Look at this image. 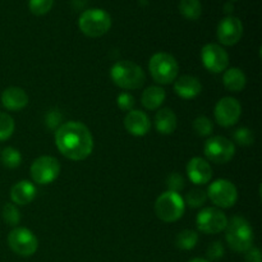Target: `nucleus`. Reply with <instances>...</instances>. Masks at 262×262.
<instances>
[{"label":"nucleus","instance_id":"nucleus-1","mask_svg":"<svg viewBox=\"0 0 262 262\" xmlns=\"http://www.w3.org/2000/svg\"><path fill=\"white\" fill-rule=\"evenodd\" d=\"M55 145L64 158L83 161L94 150V137L87 125L81 122H66L55 130Z\"/></svg>","mask_w":262,"mask_h":262},{"label":"nucleus","instance_id":"nucleus-2","mask_svg":"<svg viewBox=\"0 0 262 262\" xmlns=\"http://www.w3.org/2000/svg\"><path fill=\"white\" fill-rule=\"evenodd\" d=\"M110 78L115 86L123 90H138L145 84L146 74L132 60H119L110 69Z\"/></svg>","mask_w":262,"mask_h":262},{"label":"nucleus","instance_id":"nucleus-3","mask_svg":"<svg viewBox=\"0 0 262 262\" xmlns=\"http://www.w3.org/2000/svg\"><path fill=\"white\" fill-rule=\"evenodd\" d=\"M227 234L225 239L229 247L235 252H247L250 248L253 247V229L250 222L243 216H233L228 220V225L225 228Z\"/></svg>","mask_w":262,"mask_h":262},{"label":"nucleus","instance_id":"nucleus-4","mask_svg":"<svg viewBox=\"0 0 262 262\" xmlns=\"http://www.w3.org/2000/svg\"><path fill=\"white\" fill-rule=\"evenodd\" d=\"M78 27L87 37H101L112 28V17L106 10L100 9V8H91V9L84 10L79 15Z\"/></svg>","mask_w":262,"mask_h":262},{"label":"nucleus","instance_id":"nucleus-5","mask_svg":"<svg viewBox=\"0 0 262 262\" xmlns=\"http://www.w3.org/2000/svg\"><path fill=\"white\" fill-rule=\"evenodd\" d=\"M148 71L156 83L170 84L177 79L179 74V64L171 54L156 53L148 61Z\"/></svg>","mask_w":262,"mask_h":262},{"label":"nucleus","instance_id":"nucleus-6","mask_svg":"<svg viewBox=\"0 0 262 262\" xmlns=\"http://www.w3.org/2000/svg\"><path fill=\"white\" fill-rule=\"evenodd\" d=\"M184 210L186 204L178 192L165 191L155 201L156 216L164 223L178 222L183 216Z\"/></svg>","mask_w":262,"mask_h":262},{"label":"nucleus","instance_id":"nucleus-7","mask_svg":"<svg viewBox=\"0 0 262 262\" xmlns=\"http://www.w3.org/2000/svg\"><path fill=\"white\" fill-rule=\"evenodd\" d=\"M9 248L18 256L30 257L36 253L38 248V239L32 230L23 227H15L8 234Z\"/></svg>","mask_w":262,"mask_h":262},{"label":"nucleus","instance_id":"nucleus-8","mask_svg":"<svg viewBox=\"0 0 262 262\" xmlns=\"http://www.w3.org/2000/svg\"><path fill=\"white\" fill-rule=\"evenodd\" d=\"M204 154L207 161L215 164H227L234 158L235 146L224 136H212L205 142Z\"/></svg>","mask_w":262,"mask_h":262},{"label":"nucleus","instance_id":"nucleus-9","mask_svg":"<svg viewBox=\"0 0 262 262\" xmlns=\"http://www.w3.org/2000/svg\"><path fill=\"white\" fill-rule=\"evenodd\" d=\"M207 199L211 200L215 206L220 209H229L238 200V189L234 183L228 179H217L207 188Z\"/></svg>","mask_w":262,"mask_h":262},{"label":"nucleus","instance_id":"nucleus-10","mask_svg":"<svg viewBox=\"0 0 262 262\" xmlns=\"http://www.w3.org/2000/svg\"><path fill=\"white\" fill-rule=\"evenodd\" d=\"M31 178L40 186H46L55 181L60 174V164L53 156H40L35 159L30 168Z\"/></svg>","mask_w":262,"mask_h":262},{"label":"nucleus","instance_id":"nucleus-11","mask_svg":"<svg viewBox=\"0 0 262 262\" xmlns=\"http://www.w3.org/2000/svg\"><path fill=\"white\" fill-rule=\"evenodd\" d=\"M197 228L205 234H217L225 230L228 225V217L217 207H205L196 217Z\"/></svg>","mask_w":262,"mask_h":262},{"label":"nucleus","instance_id":"nucleus-12","mask_svg":"<svg viewBox=\"0 0 262 262\" xmlns=\"http://www.w3.org/2000/svg\"><path fill=\"white\" fill-rule=\"evenodd\" d=\"M215 120L222 127L229 128L237 124L242 115V106L239 101L232 96H225L216 102L214 109Z\"/></svg>","mask_w":262,"mask_h":262},{"label":"nucleus","instance_id":"nucleus-13","mask_svg":"<svg viewBox=\"0 0 262 262\" xmlns=\"http://www.w3.org/2000/svg\"><path fill=\"white\" fill-rule=\"evenodd\" d=\"M201 60L211 73H223L229 67V54L222 45L206 43L201 50Z\"/></svg>","mask_w":262,"mask_h":262},{"label":"nucleus","instance_id":"nucleus-14","mask_svg":"<svg viewBox=\"0 0 262 262\" xmlns=\"http://www.w3.org/2000/svg\"><path fill=\"white\" fill-rule=\"evenodd\" d=\"M217 40L224 46H233L241 41L243 36V23L239 18L227 15L217 25Z\"/></svg>","mask_w":262,"mask_h":262},{"label":"nucleus","instance_id":"nucleus-15","mask_svg":"<svg viewBox=\"0 0 262 262\" xmlns=\"http://www.w3.org/2000/svg\"><path fill=\"white\" fill-rule=\"evenodd\" d=\"M187 176L189 181L196 186H204L211 181L212 168L209 161L196 156V158H192L187 164Z\"/></svg>","mask_w":262,"mask_h":262},{"label":"nucleus","instance_id":"nucleus-16","mask_svg":"<svg viewBox=\"0 0 262 262\" xmlns=\"http://www.w3.org/2000/svg\"><path fill=\"white\" fill-rule=\"evenodd\" d=\"M124 127L129 135L135 136V137H143L150 132V118L145 112L133 109L125 115Z\"/></svg>","mask_w":262,"mask_h":262},{"label":"nucleus","instance_id":"nucleus-17","mask_svg":"<svg viewBox=\"0 0 262 262\" xmlns=\"http://www.w3.org/2000/svg\"><path fill=\"white\" fill-rule=\"evenodd\" d=\"M174 91L182 99L192 100L201 94L202 84L197 77L183 74L174 81Z\"/></svg>","mask_w":262,"mask_h":262},{"label":"nucleus","instance_id":"nucleus-18","mask_svg":"<svg viewBox=\"0 0 262 262\" xmlns=\"http://www.w3.org/2000/svg\"><path fill=\"white\" fill-rule=\"evenodd\" d=\"M2 105L9 112H19L28 105V95L20 87H8L2 94Z\"/></svg>","mask_w":262,"mask_h":262},{"label":"nucleus","instance_id":"nucleus-19","mask_svg":"<svg viewBox=\"0 0 262 262\" xmlns=\"http://www.w3.org/2000/svg\"><path fill=\"white\" fill-rule=\"evenodd\" d=\"M36 197V187L30 181H19L10 189V199L17 206L31 204Z\"/></svg>","mask_w":262,"mask_h":262},{"label":"nucleus","instance_id":"nucleus-20","mask_svg":"<svg viewBox=\"0 0 262 262\" xmlns=\"http://www.w3.org/2000/svg\"><path fill=\"white\" fill-rule=\"evenodd\" d=\"M178 119H177L176 113L171 109H160L155 115V127L160 135H171L176 132Z\"/></svg>","mask_w":262,"mask_h":262},{"label":"nucleus","instance_id":"nucleus-21","mask_svg":"<svg viewBox=\"0 0 262 262\" xmlns=\"http://www.w3.org/2000/svg\"><path fill=\"white\" fill-rule=\"evenodd\" d=\"M223 83L228 91L241 92L246 87L247 77L242 69L232 67V68H227L223 72Z\"/></svg>","mask_w":262,"mask_h":262},{"label":"nucleus","instance_id":"nucleus-22","mask_svg":"<svg viewBox=\"0 0 262 262\" xmlns=\"http://www.w3.org/2000/svg\"><path fill=\"white\" fill-rule=\"evenodd\" d=\"M166 92L160 86H150L142 92L141 102L147 110H158L164 104Z\"/></svg>","mask_w":262,"mask_h":262},{"label":"nucleus","instance_id":"nucleus-23","mask_svg":"<svg viewBox=\"0 0 262 262\" xmlns=\"http://www.w3.org/2000/svg\"><path fill=\"white\" fill-rule=\"evenodd\" d=\"M179 12L186 19L197 20L202 14V4L200 0H181Z\"/></svg>","mask_w":262,"mask_h":262},{"label":"nucleus","instance_id":"nucleus-24","mask_svg":"<svg viewBox=\"0 0 262 262\" xmlns=\"http://www.w3.org/2000/svg\"><path fill=\"white\" fill-rule=\"evenodd\" d=\"M199 243V233L192 229H184L178 233L176 238V246L179 250L191 251Z\"/></svg>","mask_w":262,"mask_h":262},{"label":"nucleus","instance_id":"nucleus-25","mask_svg":"<svg viewBox=\"0 0 262 262\" xmlns=\"http://www.w3.org/2000/svg\"><path fill=\"white\" fill-rule=\"evenodd\" d=\"M2 156V163L5 168L8 169H15L22 164V155H20L19 150L8 146L0 154Z\"/></svg>","mask_w":262,"mask_h":262},{"label":"nucleus","instance_id":"nucleus-26","mask_svg":"<svg viewBox=\"0 0 262 262\" xmlns=\"http://www.w3.org/2000/svg\"><path fill=\"white\" fill-rule=\"evenodd\" d=\"M184 200V204L188 205L189 207H193V209H199V207L204 206L207 201V193L201 188H193L187 193L186 199Z\"/></svg>","mask_w":262,"mask_h":262},{"label":"nucleus","instance_id":"nucleus-27","mask_svg":"<svg viewBox=\"0 0 262 262\" xmlns=\"http://www.w3.org/2000/svg\"><path fill=\"white\" fill-rule=\"evenodd\" d=\"M14 119L8 113L0 112V141H7L14 133Z\"/></svg>","mask_w":262,"mask_h":262},{"label":"nucleus","instance_id":"nucleus-28","mask_svg":"<svg viewBox=\"0 0 262 262\" xmlns=\"http://www.w3.org/2000/svg\"><path fill=\"white\" fill-rule=\"evenodd\" d=\"M3 220L10 227H18L20 222V212L17 205L13 202H7L3 206Z\"/></svg>","mask_w":262,"mask_h":262},{"label":"nucleus","instance_id":"nucleus-29","mask_svg":"<svg viewBox=\"0 0 262 262\" xmlns=\"http://www.w3.org/2000/svg\"><path fill=\"white\" fill-rule=\"evenodd\" d=\"M193 130L200 137H209L214 130V124L205 115H200L193 120Z\"/></svg>","mask_w":262,"mask_h":262},{"label":"nucleus","instance_id":"nucleus-30","mask_svg":"<svg viewBox=\"0 0 262 262\" xmlns=\"http://www.w3.org/2000/svg\"><path fill=\"white\" fill-rule=\"evenodd\" d=\"M54 0H28V8L35 15H45L51 10Z\"/></svg>","mask_w":262,"mask_h":262},{"label":"nucleus","instance_id":"nucleus-31","mask_svg":"<svg viewBox=\"0 0 262 262\" xmlns=\"http://www.w3.org/2000/svg\"><path fill=\"white\" fill-rule=\"evenodd\" d=\"M235 142L241 146H251L255 142V135H253L252 130L247 127L238 128L237 130L233 135Z\"/></svg>","mask_w":262,"mask_h":262},{"label":"nucleus","instance_id":"nucleus-32","mask_svg":"<svg viewBox=\"0 0 262 262\" xmlns=\"http://www.w3.org/2000/svg\"><path fill=\"white\" fill-rule=\"evenodd\" d=\"M117 105L120 110L123 112H130V110L135 109L136 100L129 92H122L120 95H118L117 97Z\"/></svg>","mask_w":262,"mask_h":262},{"label":"nucleus","instance_id":"nucleus-33","mask_svg":"<svg viewBox=\"0 0 262 262\" xmlns=\"http://www.w3.org/2000/svg\"><path fill=\"white\" fill-rule=\"evenodd\" d=\"M224 253H225L224 246H223V243L219 242V241L211 243V245L207 247V251H206V255H207V258H209V261H219L220 258L224 257Z\"/></svg>","mask_w":262,"mask_h":262},{"label":"nucleus","instance_id":"nucleus-34","mask_svg":"<svg viewBox=\"0 0 262 262\" xmlns=\"http://www.w3.org/2000/svg\"><path fill=\"white\" fill-rule=\"evenodd\" d=\"M184 178L179 173H171L170 176L168 177V181H166V186H168V191L178 192L182 191L184 188Z\"/></svg>","mask_w":262,"mask_h":262},{"label":"nucleus","instance_id":"nucleus-35","mask_svg":"<svg viewBox=\"0 0 262 262\" xmlns=\"http://www.w3.org/2000/svg\"><path fill=\"white\" fill-rule=\"evenodd\" d=\"M63 115L59 110H51V112L48 113L46 115V124L50 129L56 130L61 124H63Z\"/></svg>","mask_w":262,"mask_h":262},{"label":"nucleus","instance_id":"nucleus-36","mask_svg":"<svg viewBox=\"0 0 262 262\" xmlns=\"http://www.w3.org/2000/svg\"><path fill=\"white\" fill-rule=\"evenodd\" d=\"M245 262H261V251L256 247L250 248L246 252Z\"/></svg>","mask_w":262,"mask_h":262},{"label":"nucleus","instance_id":"nucleus-37","mask_svg":"<svg viewBox=\"0 0 262 262\" xmlns=\"http://www.w3.org/2000/svg\"><path fill=\"white\" fill-rule=\"evenodd\" d=\"M233 10H234V7H233L232 3H227V4L224 5V12L227 13V14H230Z\"/></svg>","mask_w":262,"mask_h":262},{"label":"nucleus","instance_id":"nucleus-38","mask_svg":"<svg viewBox=\"0 0 262 262\" xmlns=\"http://www.w3.org/2000/svg\"><path fill=\"white\" fill-rule=\"evenodd\" d=\"M188 262H210V261L206 260V258L197 257V258H193V260H191V261H188Z\"/></svg>","mask_w":262,"mask_h":262},{"label":"nucleus","instance_id":"nucleus-39","mask_svg":"<svg viewBox=\"0 0 262 262\" xmlns=\"http://www.w3.org/2000/svg\"><path fill=\"white\" fill-rule=\"evenodd\" d=\"M229 2H237V0H229Z\"/></svg>","mask_w":262,"mask_h":262}]
</instances>
